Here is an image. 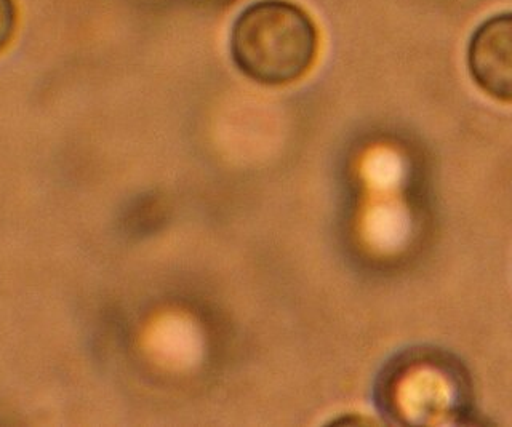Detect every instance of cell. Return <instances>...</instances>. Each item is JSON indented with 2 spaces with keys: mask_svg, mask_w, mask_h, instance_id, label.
Masks as SVG:
<instances>
[{
  "mask_svg": "<svg viewBox=\"0 0 512 427\" xmlns=\"http://www.w3.org/2000/svg\"><path fill=\"white\" fill-rule=\"evenodd\" d=\"M474 386L468 368L450 352L413 348L384 365L375 384V405L400 426L469 423Z\"/></svg>",
  "mask_w": 512,
  "mask_h": 427,
  "instance_id": "1",
  "label": "cell"
},
{
  "mask_svg": "<svg viewBox=\"0 0 512 427\" xmlns=\"http://www.w3.org/2000/svg\"><path fill=\"white\" fill-rule=\"evenodd\" d=\"M229 50L237 69L256 84H293L316 64L319 28L292 0H258L232 24Z\"/></svg>",
  "mask_w": 512,
  "mask_h": 427,
  "instance_id": "2",
  "label": "cell"
},
{
  "mask_svg": "<svg viewBox=\"0 0 512 427\" xmlns=\"http://www.w3.org/2000/svg\"><path fill=\"white\" fill-rule=\"evenodd\" d=\"M466 64L480 92L498 103L512 104V12L488 16L474 29Z\"/></svg>",
  "mask_w": 512,
  "mask_h": 427,
  "instance_id": "3",
  "label": "cell"
},
{
  "mask_svg": "<svg viewBox=\"0 0 512 427\" xmlns=\"http://www.w3.org/2000/svg\"><path fill=\"white\" fill-rule=\"evenodd\" d=\"M20 23L16 0H0V55L12 45Z\"/></svg>",
  "mask_w": 512,
  "mask_h": 427,
  "instance_id": "4",
  "label": "cell"
}]
</instances>
